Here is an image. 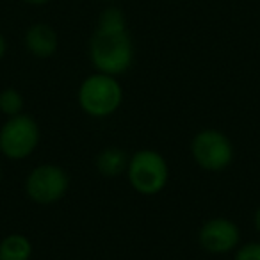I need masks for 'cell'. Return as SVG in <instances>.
<instances>
[{
  "mask_svg": "<svg viewBox=\"0 0 260 260\" xmlns=\"http://www.w3.org/2000/svg\"><path fill=\"white\" fill-rule=\"evenodd\" d=\"M70 189V177L55 164H43L34 168L25 180V192L34 203L52 205L64 198Z\"/></svg>",
  "mask_w": 260,
  "mask_h": 260,
  "instance_id": "obj_6",
  "label": "cell"
},
{
  "mask_svg": "<svg viewBox=\"0 0 260 260\" xmlns=\"http://www.w3.org/2000/svg\"><path fill=\"white\" fill-rule=\"evenodd\" d=\"M29 4H34V6H41V4H48L50 0H25Z\"/></svg>",
  "mask_w": 260,
  "mask_h": 260,
  "instance_id": "obj_16",
  "label": "cell"
},
{
  "mask_svg": "<svg viewBox=\"0 0 260 260\" xmlns=\"http://www.w3.org/2000/svg\"><path fill=\"white\" fill-rule=\"evenodd\" d=\"M32 242L23 234H9L0 241V260H30Z\"/></svg>",
  "mask_w": 260,
  "mask_h": 260,
  "instance_id": "obj_10",
  "label": "cell"
},
{
  "mask_svg": "<svg viewBox=\"0 0 260 260\" xmlns=\"http://www.w3.org/2000/svg\"><path fill=\"white\" fill-rule=\"evenodd\" d=\"M198 241L205 251L214 255H224L234 251L241 241L237 224L226 217H214L200 228Z\"/></svg>",
  "mask_w": 260,
  "mask_h": 260,
  "instance_id": "obj_7",
  "label": "cell"
},
{
  "mask_svg": "<svg viewBox=\"0 0 260 260\" xmlns=\"http://www.w3.org/2000/svg\"><path fill=\"white\" fill-rule=\"evenodd\" d=\"M123 102L121 84L116 77L93 73L79 87V105L91 118H107L114 114Z\"/></svg>",
  "mask_w": 260,
  "mask_h": 260,
  "instance_id": "obj_2",
  "label": "cell"
},
{
  "mask_svg": "<svg viewBox=\"0 0 260 260\" xmlns=\"http://www.w3.org/2000/svg\"><path fill=\"white\" fill-rule=\"evenodd\" d=\"M234 260H260V242H246L239 246Z\"/></svg>",
  "mask_w": 260,
  "mask_h": 260,
  "instance_id": "obj_13",
  "label": "cell"
},
{
  "mask_svg": "<svg viewBox=\"0 0 260 260\" xmlns=\"http://www.w3.org/2000/svg\"><path fill=\"white\" fill-rule=\"evenodd\" d=\"M130 157L126 155L125 150L116 148V146H109V148L102 150L96 157V170L100 175L107 178H114L119 175L126 173Z\"/></svg>",
  "mask_w": 260,
  "mask_h": 260,
  "instance_id": "obj_9",
  "label": "cell"
},
{
  "mask_svg": "<svg viewBox=\"0 0 260 260\" xmlns=\"http://www.w3.org/2000/svg\"><path fill=\"white\" fill-rule=\"evenodd\" d=\"M89 55L100 73L118 77L125 73L134 61V45L128 30L96 29L91 38Z\"/></svg>",
  "mask_w": 260,
  "mask_h": 260,
  "instance_id": "obj_1",
  "label": "cell"
},
{
  "mask_svg": "<svg viewBox=\"0 0 260 260\" xmlns=\"http://www.w3.org/2000/svg\"><path fill=\"white\" fill-rule=\"evenodd\" d=\"M23 109V96L16 89H4L0 93V112H4L6 116H16L22 114Z\"/></svg>",
  "mask_w": 260,
  "mask_h": 260,
  "instance_id": "obj_12",
  "label": "cell"
},
{
  "mask_svg": "<svg viewBox=\"0 0 260 260\" xmlns=\"http://www.w3.org/2000/svg\"><path fill=\"white\" fill-rule=\"evenodd\" d=\"M25 47L38 59L52 57L59 48L57 32L47 23H36L25 32Z\"/></svg>",
  "mask_w": 260,
  "mask_h": 260,
  "instance_id": "obj_8",
  "label": "cell"
},
{
  "mask_svg": "<svg viewBox=\"0 0 260 260\" xmlns=\"http://www.w3.org/2000/svg\"><path fill=\"white\" fill-rule=\"evenodd\" d=\"M40 143V126L30 116H11L0 128V152L8 159H27Z\"/></svg>",
  "mask_w": 260,
  "mask_h": 260,
  "instance_id": "obj_4",
  "label": "cell"
},
{
  "mask_svg": "<svg viewBox=\"0 0 260 260\" xmlns=\"http://www.w3.org/2000/svg\"><path fill=\"white\" fill-rule=\"evenodd\" d=\"M0 184H2V171H0Z\"/></svg>",
  "mask_w": 260,
  "mask_h": 260,
  "instance_id": "obj_17",
  "label": "cell"
},
{
  "mask_svg": "<svg viewBox=\"0 0 260 260\" xmlns=\"http://www.w3.org/2000/svg\"><path fill=\"white\" fill-rule=\"evenodd\" d=\"M126 177L130 185L139 194L153 196L159 194L168 184L170 168L168 162L155 150H139L130 157Z\"/></svg>",
  "mask_w": 260,
  "mask_h": 260,
  "instance_id": "obj_3",
  "label": "cell"
},
{
  "mask_svg": "<svg viewBox=\"0 0 260 260\" xmlns=\"http://www.w3.org/2000/svg\"><path fill=\"white\" fill-rule=\"evenodd\" d=\"M6 50H8V43H6L4 36H2V34H0V61H2V59H4Z\"/></svg>",
  "mask_w": 260,
  "mask_h": 260,
  "instance_id": "obj_14",
  "label": "cell"
},
{
  "mask_svg": "<svg viewBox=\"0 0 260 260\" xmlns=\"http://www.w3.org/2000/svg\"><path fill=\"white\" fill-rule=\"evenodd\" d=\"M192 159L207 171H223L234 160V145L224 132L216 128L200 130L191 145Z\"/></svg>",
  "mask_w": 260,
  "mask_h": 260,
  "instance_id": "obj_5",
  "label": "cell"
},
{
  "mask_svg": "<svg viewBox=\"0 0 260 260\" xmlns=\"http://www.w3.org/2000/svg\"><path fill=\"white\" fill-rule=\"evenodd\" d=\"M253 221H255V228H256V232H258V234H260V207H258V209H256V212H255V219H253Z\"/></svg>",
  "mask_w": 260,
  "mask_h": 260,
  "instance_id": "obj_15",
  "label": "cell"
},
{
  "mask_svg": "<svg viewBox=\"0 0 260 260\" xmlns=\"http://www.w3.org/2000/svg\"><path fill=\"white\" fill-rule=\"evenodd\" d=\"M96 29L104 30H125L126 29V18L119 8H107L98 18Z\"/></svg>",
  "mask_w": 260,
  "mask_h": 260,
  "instance_id": "obj_11",
  "label": "cell"
}]
</instances>
